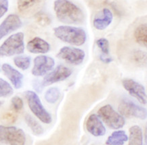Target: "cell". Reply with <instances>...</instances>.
<instances>
[{
    "mask_svg": "<svg viewBox=\"0 0 147 145\" xmlns=\"http://www.w3.org/2000/svg\"><path fill=\"white\" fill-rule=\"evenodd\" d=\"M54 9L58 20L63 23L81 24L85 20L82 9L69 0H56Z\"/></svg>",
    "mask_w": 147,
    "mask_h": 145,
    "instance_id": "cell-1",
    "label": "cell"
},
{
    "mask_svg": "<svg viewBox=\"0 0 147 145\" xmlns=\"http://www.w3.org/2000/svg\"><path fill=\"white\" fill-rule=\"evenodd\" d=\"M54 35L65 43L80 46L85 44L87 35L82 28L71 26H59L54 29Z\"/></svg>",
    "mask_w": 147,
    "mask_h": 145,
    "instance_id": "cell-2",
    "label": "cell"
},
{
    "mask_svg": "<svg viewBox=\"0 0 147 145\" xmlns=\"http://www.w3.org/2000/svg\"><path fill=\"white\" fill-rule=\"evenodd\" d=\"M24 51V34L19 32L12 35L0 46V56H12L21 54Z\"/></svg>",
    "mask_w": 147,
    "mask_h": 145,
    "instance_id": "cell-3",
    "label": "cell"
},
{
    "mask_svg": "<svg viewBox=\"0 0 147 145\" xmlns=\"http://www.w3.org/2000/svg\"><path fill=\"white\" fill-rule=\"evenodd\" d=\"M24 96L32 113L43 123H50L52 121V117L43 106L38 95L35 92L29 90L24 92Z\"/></svg>",
    "mask_w": 147,
    "mask_h": 145,
    "instance_id": "cell-4",
    "label": "cell"
},
{
    "mask_svg": "<svg viewBox=\"0 0 147 145\" xmlns=\"http://www.w3.org/2000/svg\"><path fill=\"white\" fill-rule=\"evenodd\" d=\"M0 142L9 145H24L25 134L22 129L14 126L0 125Z\"/></svg>",
    "mask_w": 147,
    "mask_h": 145,
    "instance_id": "cell-5",
    "label": "cell"
},
{
    "mask_svg": "<svg viewBox=\"0 0 147 145\" xmlns=\"http://www.w3.org/2000/svg\"><path fill=\"white\" fill-rule=\"evenodd\" d=\"M98 116L112 129H120L125 125V121L123 117L109 105L102 107L98 111Z\"/></svg>",
    "mask_w": 147,
    "mask_h": 145,
    "instance_id": "cell-6",
    "label": "cell"
},
{
    "mask_svg": "<svg viewBox=\"0 0 147 145\" xmlns=\"http://www.w3.org/2000/svg\"><path fill=\"white\" fill-rule=\"evenodd\" d=\"M118 111L120 115L126 117H136L144 120L147 115L146 109L127 99H124L121 102Z\"/></svg>",
    "mask_w": 147,
    "mask_h": 145,
    "instance_id": "cell-7",
    "label": "cell"
},
{
    "mask_svg": "<svg viewBox=\"0 0 147 145\" xmlns=\"http://www.w3.org/2000/svg\"><path fill=\"white\" fill-rule=\"evenodd\" d=\"M85 56L86 54L84 51L81 49L69 46L62 48L57 54L58 58L73 65H79L82 63Z\"/></svg>",
    "mask_w": 147,
    "mask_h": 145,
    "instance_id": "cell-8",
    "label": "cell"
},
{
    "mask_svg": "<svg viewBox=\"0 0 147 145\" xmlns=\"http://www.w3.org/2000/svg\"><path fill=\"white\" fill-rule=\"evenodd\" d=\"M122 84L129 94L136 98L141 104H146V93L142 84L131 79H124L122 81Z\"/></svg>",
    "mask_w": 147,
    "mask_h": 145,
    "instance_id": "cell-9",
    "label": "cell"
},
{
    "mask_svg": "<svg viewBox=\"0 0 147 145\" xmlns=\"http://www.w3.org/2000/svg\"><path fill=\"white\" fill-rule=\"evenodd\" d=\"M55 65V61L50 56L41 55L34 59V66L32 69V74L34 76L40 77L46 75L52 70Z\"/></svg>",
    "mask_w": 147,
    "mask_h": 145,
    "instance_id": "cell-10",
    "label": "cell"
},
{
    "mask_svg": "<svg viewBox=\"0 0 147 145\" xmlns=\"http://www.w3.org/2000/svg\"><path fill=\"white\" fill-rule=\"evenodd\" d=\"M72 71L69 68L63 65H58L57 67L49 73L44 78L42 83L43 86H50L56 82H62L71 76Z\"/></svg>",
    "mask_w": 147,
    "mask_h": 145,
    "instance_id": "cell-11",
    "label": "cell"
},
{
    "mask_svg": "<svg viewBox=\"0 0 147 145\" xmlns=\"http://www.w3.org/2000/svg\"><path fill=\"white\" fill-rule=\"evenodd\" d=\"M22 24L21 20L18 15H8L0 24V40L12 32L20 29Z\"/></svg>",
    "mask_w": 147,
    "mask_h": 145,
    "instance_id": "cell-12",
    "label": "cell"
},
{
    "mask_svg": "<svg viewBox=\"0 0 147 145\" xmlns=\"http://www.w3.org/2000/svg\"><path fill=\"white\" fill-rule=\"evenodd\" d=\"M44 0H18L17 5L19 12L23 16L35 15L38 12Z\"/></svg>",
    "mask_w": 147,
    "mask_h": 145,
    "instance_id": "cell-13",
    "label": "cell"
},
{
    "mask_svg": "<svg viewBox=\"0 0 147 145\" xmlns=\"http://www.w3.org/2000/svg\"><path fill=\"white\" fill-rule=\"evenodd\" d=\"M86 129L94 136H102L106 133V128L100 121L98 116L92 114L88 117L86 121Z\"/></svg>",
    "mask_w": 147,
    "mask_h": 145,
    "instance_id": "cell-14",
    "label": "cell"
},
{
    "mask_svg": "<svg viewBox=\"0 0 147 145\" xmlns=\"http://www.w3.org/2000/svg\"><path fill=\"white\" fill-rule=\"evenodd\" d=\"M113 20V14L108 8H104L94 16L93 25L98 30H104L109 26Z\"/></svg>",
    "mask_w": 147,
    "mask_h": 145,
    "instance_id": "cell-15",
    "label": "cell"
},
{
    "mask_svg": "<svg viewBox=\"0 0 147 145\" xmlns=\"http://www.w3.org/2000/svg\"><path fill=\"white\" fill-rule=\"evenodd\" d=\"M1 69L16 89H20L22 87L23 75L21 73L7 63L3 64L1 66Z\"/></svg>",
    "mask_w": 147,
    "mask_h": 145,
    "instance_id": "cell-16",
    "label": "cell"
},
{
    "mask_svg": "<svg viewBox=\"0 0 147 145\" xmlns=\"http://www.w3.org/2000/svg\"><path fill=\"white\" fill-rule=\"evenodd\" d=\"M27 48L33 54H46L50 50V44L40 37H34L28 42Z\"/></svg>",
    "mask_w": 147,
    "mask_h": 145,
    "instance_id": "cell-17",
    "label": "cell"
},
{
    "mask_svg": "<svg viewBox=\"0 0 147 145\" xmlns=\"http://www.w3.org/2000/svg\"><path fill=\"white\" fill-rule=\"evenodd\" d=\"M128 145H143L142 130L138 125H133L129 128Z\"/></svg>",
    "mask_w": 147,
    "mask_h": 145,
    "instance_id": "cell-18",
    "label": "cell"
},
{
    "mask_svg": "<svg viewBox=\"0 0 147 145\" xmlns=\"http://www.w3.org/2000/svg\"><path fill=\"white\" fill-rule=\"evenodd\" d=\"M128 140V136L124 131L119 130L112 133L107 139V145H123Z\"/></svg>",
    "mask_w": 147,
    "mask_h": 145,
    "instance_id": "cell-19",
    "label": "cell"
},
{
    "mask_svg": "<svg viewBox=\"0 0 147 145\" xmlns=\"http://www.w3.org/2000/svg\"><path fill=\"white\" fill-rule=\"evenodd\" d=\"M134 37L137 43L141 46H147V25L146 23L139 24L134 31Z\"/></svg>",
    "mask_w": 147,
    "mask_h": 145,
    "instance_id": "cell-20",
    "label": "cell"
},
{
    "mask_svg": "<svg viewBox=\"0 0 147 145\" xmlns=\"http://www.w3.org/2000/svg\"><path fill=\"white\" fill-rule=\"evenodd\" d=\"M24 120H25V122L27 124V125L31 129L33 134L36 136H40L43 134L44 132L43 127L31 115L26 114L25 116H24Z\"/></svg>",
    "mask_w": 147,
    "mask_h": 145,
    "instance_id": "cell-21",
    "label": "cell"
},
{
    "mask_svg": "<svg viewBox=\"0 0 147 145\" xmlns=\"http://www.w3.org/2000/svg\"><path fill=\"white\" fill-rule=\"evenodd\" d=\"M15 65L22 70L25 71L31 65V57L27 56H18L14 58Z\"/></svg>",
    "mask_w": 147,
    "mask_h": 145,
    "instance_id": "cell-22",
    "label": "cell"
},
{
    "mask_svg": "<svg viewBox=\"0 0 147 145\" xmlns=\"http://www.w3.org/2000/svg\"><path fill=\"white\" fill-rule=\"evenodd\" d=\"M60 96V90L57 88H51L47 90L45 94V99L50 104H54L59 99Z\"/></svg>",
    "mask_w": 147,
    "mask_h": 145,
    "instance_id": "cell-23",
    "label": "cell"
},
{
    "mask_svg": "<svg viewBox=\"0 0 147 145\" xmlns=\"http://www.w3.org/2000/svg\"><path fill=\"white\" fill-rule=\"evenodd\" d=\"M14 92L10 84L3 79L0 78V98H5L11 96Z\"/></svg>",
    "mask_w": 147,
    "mask_h": 145,
    "instance_id": "cell-24",
    "label": "cell"
},
{
    "mask_svg": "<svg viewBox=\"0 0 147 145\" xmlns=\"http://www.w3.org/2000/svg\"><path fill=\"white\" fill-rule=\"evenodd\" d=\"M134 61L137 65L140 66L146 65V53L142 50H135L133 52L132 56Z\"/></svg>",
    "mask_w": 147,
    "mask_h": 145,
    "instance_id": "cell-25",
    "label": "cell"
},
{
    "mask_svg": "<svg viewBox=\"0 0 147 145\" xmlns=\"http://www.w3.org/2000/svg\"><path fill=\"white\" fill-rule=\"evenodd\" d=\"M35 18L37 23L39 25L43 26V27H46L50 24L51 18L48 14L43 12H38L35 14Z\"/></svg>",
    "mask_w": 147,
    "mask_h": 145,
    "instance_id": "cell-26",
    "label": "cell"
},
{
    "mask_svg": "<svg viewBox=\"0 0 147 145\" xmlns=\"http://www.w3.org/2000/svg\"><path fill=\"white\" fill-rule=\"evenodd\" d=\"M96 45L105 55L109 54V42L107 39L100 38L96 41Z\"/></svg>",
    "mask_w": 147,
    "mask_h": 145,
    "instance_id": "cell-27",
    "label": "cell"
},
{
    "mask_svg": "<svg viewBox=\"0 0 147 145\" xmlns=\"http://www.w3.org/2000/svg\"><path fill=\"white\" fill-rule=\"evenodd\" d=\"M1 119L3 123L7 124H12L14 123L16 121L17 115L14 113H3L2 115Z\"/></svg>",
    "mask_w": 147,
    "mask_h": 145,
    "instance_id": "cell-28",
    "label": "cell"
},
{
    "mask_svg": "<svg viewBox=\"0 0 147 145\" xmlns=\"http://www.w3.org/2000/svg\"><path fill=\"white\" fill-rule=\"evenodd\" d=\"M12 103V107L15 111H20L23 108V101L18 96L13 97L11 100Z\"/></svg>",
    "mask_w": 147,
    "mask_h": 145,
    "instance_id": "cell-29",
    "label": "cell"
},
{
    "mask_svg": "<svg viewBox=\"0 0 147 145\" xmlns=\"http://www.w3.org/2000/svg\"><path fill=\"white\" fill-rule=\"evenodd\" d=\"M9 3L7 0H0V18L7 12Z\"/></svg>",
    "mask_w": 147,
    "mask_h": 145,
    "instance_id": "cell-30",
    "label": "cell"
},
{
    "mask_svg": "<svg viewBox=\"0 0 147 145\" xmlns=\"http://www.w3.org/2000/svg\"><path fill=\"white\" fill-rule=\"evenodd\" d=\"M107 0H89L88 3L90 6L100 7L104 5L107 3Z\"/></svg>",
    "mask_w": 147,
    "mask_h": 145,
    "instance_id": "cell-31",
    "label": "cell"
},
{
    "mask_svg": "<svg viewBox=\"0 0 147 145\" xmlns=\"http://www.w3.org/2000/svg\"><path fill=\"white\" fill-rule=\"evenodd\" d=\"M33 87L36 92H41L42 91V89L43 88H44V86H43L42 83H41L40 81L35 80H34L33 82Z\"/></svg>",
    "mask_w": 147,
    "mask_h": 145,
    "instance_id": "cell-32",
    "label": "cell"
},
{
    "mask_svg": "<svg viewBox=\"0 0 147 145\" xmlns=\"http://www.w3.org/2000/svg\"><path fill=\"white\" fill-rule=\"evenodd\" d=\"M107 56V55H105V54H101V55L100 56V61L102 62H103L104 63H110L111 62L113 61L112 58L109 57V56Z\"/></svg>",
    "mask_w": 147,
    "mask_h": 145,
    "instance_id": "cell-33",
    "label": "cell"
},
{
    "mask_svg": "<svg viewBox=\"0 0 147 145\" xmlns=\"http://www.w3.org/2000/svg\"><path fill=\"white\" fill-rule=\"evenodd\" d=\"M1 105H2V102L0 101V106H1Z\"/></svg>",
    "mask_w": 147,
    "mask_h": 145,
    "instance_id": "cell-34",
    "label": "cell"
},
{
    "mask_svg": "<svg viewBox=\"0 0 147 145\" xmlns=\"http://www.w3.org/2000/svg\"><path fill=\"white\" fill-rule=\"evenodd\" d=\"M0 71H1V66H0Z\"/></svg>",
    "mask_w": 147,
    "mask_h": 145,
    "instance_id": "cell-35",
    "label": "cell"
}]
</instances>
